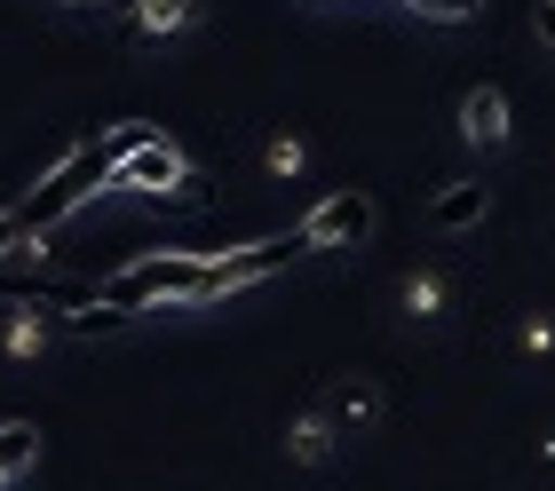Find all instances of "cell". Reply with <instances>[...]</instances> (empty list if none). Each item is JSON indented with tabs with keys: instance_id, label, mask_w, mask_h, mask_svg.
<instances>
[{
	"instance_id": "cell-17",
	"label": "cell",
	"mask_w": 555,
	"mask_h": 491,
	"mask_svg": "<svg viewBox=\"0 0 555 491\" xmlns=\"http://www.w3.org/2000/svg\"><path fill=\"white\" fill-rule=\"evenodd\" d=\"M532 33H540V48H555V0H540V9H532Z\"/></svg>"
},
{
	"instance_id": "cell-6",
	"label": "cell",
	"mask_w": 555,
	"mask_h": 491,
	"mask_svg": "<svg viewBox=\"0 0 555 491\" xmlns=\"http://www.w3.org/2000/svg\"><path fill=\"white\" fill-rule=\"evenodd\" d=\"M310 412H318V421L334 428V436H358V428L382 421V389L349 373V380H334V389H318V404H310Z\"/></svg>"
},
{
	"instance_id": "cell-14",
	"label": "cell",
	"mask_w": 555,
	"mask_h": 491,
	"mask_svg": "<svg viewBox=\"0 0 555 491\" xmlns=\"http://www.w3.org/2000/svg\"><path fill=\"white\" fill-rule=\"evenodd\" d=\"M397 9H413V16H428V24H468L485 0H397Z\"/></svg>"
},
{
	"instance_id": "cell-1",
	"label": "cell",
	"mask_w": 555,
	"mask_h": 491,
	"mask_svg": "<svg viewBox=\"0 0 555 491\" xmlns=\"http://www.w3.org/2000/svg\"><path fill=\"white\" fill-rule=\"evenodd\" d=\"M95 191H112V127H104V135H80L56 167L40 175V191L16 198V206H24V222H33V230H56L72 206H88Z\"/></svg>"
},
{
	"instance_id": "cell-7",
	"label": "cell",
	"mask_w": 555,
	"mask_h": 491,
	"mask_svg": "<svg viewBox=\"0 0 555 491\" xmlns=\"http://www.w3.org/2000/svg\"><path fill=\"white\" fill-rule=\"evenodd\" d=\"M461 135L476 151H500V143H508V95H500V88H468L461 95Z\"/></svg>"
},
{
	"instance_id": "cell-10",
	"label": "cell",
	"mask_w": 555,
	"mask_h": 491,
	"mask_svg": "<svg viewBox=\"0 0 555 491\" xmlns=\"http://www.w3.org/2000/svg\"><path fill=\"white\" fill-rule=\"evenodd\" d=\"M33 460H40V428L33 421H0V483L24 476Z\"/></svg>"
},
{
	"instance_id": "cell-15",
	"label": "cell",
	"mask_w": 555,
	"mask_h": 491,
	"mask_svg": "<svg viewBox=\"0 0 555 491\" xmlns=\"http://www.w3.org/2000/svg\"><path fill=\"white\" fill-rule=\"evenodd\" d=\"M159 206H207V175L191 167V175H183V183H175V191H167Z\"/></svg>"
},
{
	"instance_id": "cell-13",
	"label": "cell",
	"mask_w": 555,
	"mask_h": 491,
	"mask_svg": "<svg viewBox=\"0 0 555 491\" xmlns=\"http://www.w3.org/2000/svg\"><path fill=\"white\" fill-rule=\"evenodd\" d=\"M40 238H48V230L24 222V206H9V215H0V254H40Z\"/></svg>"
},
{
	"instance_id": "cell-16",
	"label": "cell",
	"mask_w": 555,
	"mask_h": 491,
	"mask_svg": "<svg viewBox=\"0 0 555 491\" xmlns=\"http://www.w3.org/2000/svg\"><path fill=\"white\" fill-rule=\"evenodd\" d=\"M270 167H278V175H294V167H301V143H294V135H278V143H270Z\"/></svg>"
},
{
	"instance_id": "cell-8",
	"label": "cell",
	"mask_w": 555,
	"mask_h": 491,
	"mask_svg": "<svg viewBox=\"0 0 555 491\" xmlns=\"http://www.w3.org/2000/svg\"><path fill=\"white\" fill-rule=\"evenodd\" d=\"M485 215H492V191L485 183H444L437 198H428V222H437L444 238H452V230H476Z\"/></svg>"
},
{
	"instance_id": "cell-5",
	"label": "cell",
	"mask_w": 555,
	"mask_h": 491,
	"mask_svg": "<svg viewBox=\"0 0 555 491\" xmlns=\"http://www.w3.org/2000/svg\"><path fill=\"white\" fill-rule=\"evenodd\" d=\"M191 175V159L175 151L167 135H151L143 151H128V159H112V191H143V198H167L175 183Z\"/></svg>"
},
{
	"instance_id": "cell-2",
	"label": "cell",
	"mask_w": 555,
	"mask_h": 491,
	"mask_svg": "<svg viewBox=\"0 0 555 491\" xmlns=\"http://www.w3.org/2000/svg\"><path fill=\"white\" fill-rule=\"evenodd\" d=\"M95 294L119 301V309H151V301H207V254H135V262H119Z\"/></svg>"
},
{
	"instance_id": "cell-4",
	"label": "cell",
	"mask_w": 555,
	"mask_h": 491,
	"mask_svg": "<svg viewBox=\"0 0 555 491\" xmlns=\"http://www.w3.org/2000/svg\"><path fill=\"white\" fill-rule=\"evenodd\" d=\"M301 230H310V254L318 246H365L373 238V198L365 191H325L310 215H301Z\"/></svg>"
},
{
	"instance_id": "cell-12",
	"label": "cell",
	"mask_w": 555,
	"mask_h": 491,
	"mask_svg": "<svg viewBox=\"0 0 555 491\" xmlns=\"http://www.w3.org/2000/svg\"><path fill=\"white\" fill-rule=\"evenodd\" d=\"M334 444H341V436L325 428L318 412H301V428H294V460H301V468H325V460H334Z\"/></svg>"
},
{
	"instance_id": "cell-18",
	"label": "cell",
	"mask_w": 555,
	"mask_h": 491,
	"mask_svg": "<svg viewBox=\"0 0 555 491\" xmlns=\"http://www.w3.org/2000/svg\"><path fill=\"white\" fill-rule=\"evenodd\" d=\"M64 9H112V16H128V0H64Z\"/></svg>"
},
{
	"instance_id": "cell-3",
	"label": "cell",
	"mask_w": 555,
	"mask_h": 491,
	"mask_svg": "<svg viewBox=\"0 0 555 491\" xmlns=\"http://www.w3.org/2000/svg\"><path fill=\"white\" fill-rule=\"evenodd\" d=\"M294 254H310V230H278V238H255V246H231V254H207V301L215 294H238V286H255V277L270 270H286Z\"/></svg>"
},
{
	"instance_id": "cell-11",
	"label": "cell",
	"mask_w": 555,
	"mask_h": 491,
	"mask_svg": "<svg viewBox=\"0 0 555 491\" xmlns=\"http://www.w3.org/2000/svg\"><path fill=\"white\" fill-rule=\"evenodd\" d=\"M128 24H135V33H183L191 0H128Z\"/></svg>"
},
{
	"instance_id": "cell-9",
	"label": "cell",
	"mask_w": 555,
	"mask_h": 491,
	"mask_svg": "<svg viewBox=\"0 0 555 491\" xmlns=\"http://www.w3.org/2000/svg\"><path fill=\"white\" fill-rule=\"evenodd\" d=\"M135 318H143V309H119V301L95 294L88 309H72V318H64V333H72V341H95V333H119V325H135Z\"/></svg>"
}]
</instances>
